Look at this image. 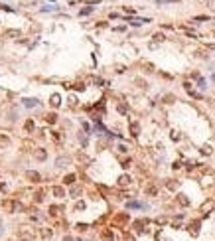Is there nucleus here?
I'll return each instance as SVG.
<instances>
[{"label": "nucleus", "instance_id": "f257e3e1", "mask_svg": "<svg viewBox=\"0 0 215 241\" xmlns=\"http://www.w3.org/2000/svg\"><path fill=\"white\" fill-rule=\"evenodd\" d=\"M24 105H26V107H36V105H38V101H32V99H24Z\"/></svg>", "mask_w": 215, "mask_h": 241}, {"label": "nucleus", "instance_id": "f03ea898", "mask_svg": "<svg viewBox=\"0 0 215 241\" xmlns=\"http://www.w3.org/2000/svg\"><path fill=\"white\" fill-rule=\"evenodd\" d=\"M128 208H146V206L140 204V202H130V204H128Z\"/></svg>", "mask_w": 215, "mask_h": 241}, {"label": "nucleus", "instance_id": "7ed1b4c3", "mask_svg": "<svg viewBox=\"0 0 215 241\" xmlns=\"http://www.w3.org/2000/svg\"><path fill=\"white\" fill-rule=\"evenodd\" d=\"M213 81H215V75H213Z\"/></svg>", "mask_w": 215, "mask_h": 241}]
</instances>
